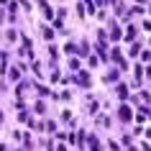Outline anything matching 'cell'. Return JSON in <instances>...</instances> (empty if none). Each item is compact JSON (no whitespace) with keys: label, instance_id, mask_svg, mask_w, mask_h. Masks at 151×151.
<instances>
[{"label":"cell","instance_id":"1","mask_svg":"<svg viewBox=\"0 0 151 151\" xmlns=\"http://www.w3.org/2000/svg\"><path fill=\"white\" fill-rule=\"evenodd\" d=\"M77 82H80V85H90V80H87V74H85V72L80 74V80H77Z\"/></svg>","mask_w":151,"mask_h":151},{"label":"cell","instance_id":"2","mask_svg":"<svg viewBox=\"0 0 151 151\" xmlns=\"http://www.w3.org/2000/svg\"><path fill=\"white\" fill-rule=\"evenodd\" d=\"M128 115H131V113H128V108H120V120H128Z\"/></svg>","mask_w":151,"mask_h":151},{"label":"cell","instance_id":"3","mask_svg":"<svg viewBox=\"0 0 151 151\" xmlns=\"http://www.w3.org/2000/svg\"><path fill=\"white\" fill-rule=\"evenodd\" d=\"M0 120H3V113H0Z\"/></svg>","mask_w":151,"mask_h":151}]
</instances>
